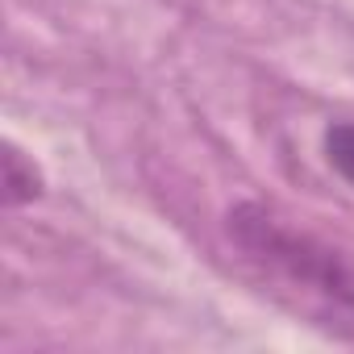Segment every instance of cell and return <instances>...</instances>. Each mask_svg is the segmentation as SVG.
<instances>
[{
  "instance_id": "cell-3",
  "label": "cell",
  "mask_w": 354,
  "mask_h": 354,
  "mask_svg": "<svg viewBox=\"0 0 354 354\" xmlns=\"http://www.w3.org/2000/svg\"><path fill=\"white\" fill-rule=\"evenodd\" d=\"M321 150H325V162L354 188V121H333V125H325Z\"/></svg>"
},
{
  "instance_id": "cell-1",
  "label": "cell",
  "mask_w": 354,
  "mask_h": 354,
  "mask_svg": "<svg viewBox=\"0 0 354 354\" xmlns=\"http://www.w3.org/2000/svg\"><path fill=\"white\" fill-rule=\"evenodd\" d=\"M234 246L275 283H283L329 333L354 342V271L317 242L313 234L288 225L267 205H234L225 217Z\"/></svg>"
},
{
  "instance_id": "cell-2",
  "label": "cell",
  "mask_w": 354,
  "mask_h": 354,
  "mask_svg": "<svg viewBox=\"0 0 354 354\" xmlns=\"http://www.w3.org/2000/svg\"><path fill=\"white\" fill-rule=\"evenodd\" d=\"M0 184H5V205L9 209H21V205H34L42 196V171L34 162V154H26L21 146H5L0 154Z\"/></svg>"
}]
</instances>
